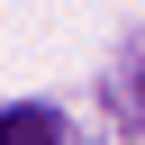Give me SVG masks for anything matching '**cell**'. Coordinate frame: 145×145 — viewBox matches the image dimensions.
<instances>
[{
	"instance_id": "6da1fadb",
	"label": "cell",
	"mask_w": 145,
	"mask_h": 145,
	"mask_svg": "<svg viewBox=\"0 0 145 145\" xmlns=\"http://www.w3.org/2000/svg\"><path fill=\"white\" fill-rule=\"evenodd\" d=\"M0 145H63V118L54 109H9L0 118Z\"/></svg>"
}]
</instances>
